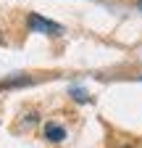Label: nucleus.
<instances>
[{"instance_id":"7ed1b4c3","label":"nucleus","mask_w":142,"mask_h":148,"mask_svg":"<svg viewBox=\"0 0 142 148\" xmlns=\"http://www.w3.org/2000/svg\"><path fill=\"white\" fill-rule=\"evenodd\" d=\"M71 98H74V101H90V98H87V92H84V90H79V87L71 90Z\"/></svg>"},{"instance_id":"f03ea898","label":"nucleus","mask_w":142,"mask_h":148,"mask_svg":"<svg viewBox=\"0 0 142 148\" xmlns=\"http://www.w3.org/2000/svg\"><path fill=\"white\" fill-rule=\"evenodd\" d=\"M42 135H45L50 143H63V140H66V130H63L58 122H47L45 130H42Z\"/></svg>"},{"instance_id":"20e7f679","label":"nucleus","mask_w":142,"mask_h":148,"mask_svg":"<svg viewBox=\"0 0 142 148\" xmlns=\"http://www.w3.org/2000/svg\"><path fill=\"white\" fill-rule=\"evenodd\" d=\"M137 8H139V11H142V0H137Z\"/></svg>"},{"instance_id":"f257e3e1","label":"nucleus","mask_w":142,"mask_h":148,"mask_svg":"<svg viewBox=\"0 0 142 148\" xmlns=\"http://www.w3.org/2000/svg\"><path fill=\"white\" fill-rule=\"evenodd\" d=\"M26 27H29V32L50 34V37H58V34L63 32V27H61V24L50 21V18H45V16H40V13H32V16L26 18Z\"/></svg>"}]
</instances>
